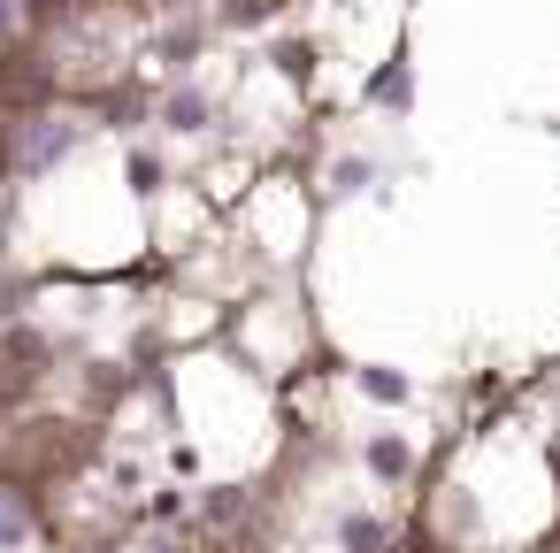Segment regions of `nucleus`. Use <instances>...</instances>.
Instances as JSON below:
<instances>
[{"label":"nucleus","instance_id":"f257e3e1","mask_svg":"<svg viewBox=\"0 0 560 553\" xmlns=\"http://www.w3.org/2000/svg\"><path fill=\"white\" fill-rule=\"evenodd\" d=\"M70 139H78L70 124H39V131H24V139H16V162H24V170H47V162H55V147H70Z\"/></svg>","mask_w":560,"mask_h":553},{"label":"nucleus","instance_id":"f03ea898","mask_svg":"<svg viewBox=\"0 0 560 553\" xmlns=\"http://www.w3.org/2000/svg\"><path fill=\"white\" fill-rule=\"evenodd\" d=\"M32 545V507L16 492H0V553H24Z\"/></svg>","mask_w":560,"mask_h":553},{"label":"nucleus","instance_id":"7ed1b4c3","mask_svg":"<svg viewBox=\"0 0 560 553\" xmlns=\"http://www.w3.org/2000/svg\"><path fill=\"white\" fill-rule=\"evenodd\" d=\"M369 469H376V476H407V446H399V438H376V446H369Z\"/></svg>","mask_w":560,"mask_h":553},{"label":"nucleus","instance_id":"20e7f679","mask_svg":"<svg viewBox=\"0 0 560 553\" xmlns=\"http://www.w3.org/2000/svg\"><path fill=\"white\" fill-rule=\"evenodd\" d=\"M16 32V0H0V39H9Z\"/></svg>","mask_w":560,"mask_h":553}]
</instances>
